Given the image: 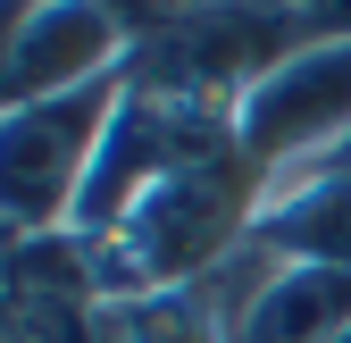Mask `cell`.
<instances>
[{
    "instance_id": "cell-2",
    "label": "cell",
    "mask_w": 351,
    "mask_h": 343,
    "mask_svg": "<svg viewBox=\"0 0 351 343\" xmlns=\"http://www.w3.org/2000/svg\"><path fill=\"white\" fill-rule=\"evenodd\" d=\"M125 109V75L84 84L59 101H25L0 126V176H9V243L25 235H67L75 201L93 185V159L109 143V126Z\"/></svg>"
},
{
    "instance_id": "cell-1",
    "label": "cell",
    "mask_w": 351,
    "mask_h": 343,
    "mask_svg": "<svg viewBox=\"0 0 351 343\" xmlns=\"http://www.w3.org/2000/svg\"><path fill=\"white\" fill-rule=\"evenodd\" d=\"M259 209H268V176L234 151H217L184 176H167L151 201H134V218L109 226L93 251L101 302H134V293H167V285H201L217 260H234L251 243Z\"/></svg>"
},
{
    "instance_id": "cell-10",
    "label": "cell",
    "mask_w": 351,
    "mask_h": 343,
    "mask_svg": "<svg viewBox=\"0 0 351 343\" xmlns=\"http://www.w3.org/2000/svg\"><path fill=\"white\" fill-rule=\"evenodd\" d=\"M25 9H42V0H9V17H25Z\"/></svg>"
},
{
    "instance_id": "cell-9",
    "label": "cell",
    "mask_w": 351,
    "mask_h": 343,
    "mask_svg": "<svg viewBox=\"0 0 351 343\" xmlns=\"http://www.w3.org/2000/svg\"><path fill=\"white\" fill-rule=\"evenodd\" d=\"M326 167H351V143H343V151H326Z\"/></svg>"
},
{
    "instance_id": "cell-3",
    "label": "cell",
    "mask_w": 351,
    "mask_h": 343,
    "mask_svg": "<svg viewBox=\"0 0 351 343\" xmlns=\"http://www.w3.org/2000/svg\"><path fill=\"white\" fill-rule=\"evenodd\" d=\"M234 143L259 176H293V167H318L326 151L351 143V42H310L293 51L259 93L234 109Z\"/></svg>"
},
{
    "instance_id": "cell-4",
    "label": "cell",
    "mask_w": 351,
    "mask_h": 343,
    "mask_svg": "<svg viewBox=\"0 0 351 343\" xmlns=\"http://www.w3.org/2000/svg\"><path fill=\"white\" fill-rule=\"evenodd\" d=\"M134 59V34H125L101 0H42V9L9 17V51H0V93L9 109L25 101H59L84 84H109Z\"/></svg>"
},
{
    "instance_id": "cell-8",
    "label": "cell",
    "mask_w": 351,
    "mask_h": 343,
    "mask_svg": "<svg viewBox=\"0 0 351 343\" xmlns=\"http://www.w3.org/2000/svg\"><path fill=\"white\" fill-rule=\"evenodd\" d=\"M310 42H351V0H285Z\"/></svg>"
},
{
    "instance_id": "cell-7",
    "label": "cell",
    "mask_w": 351,
    "mask_h": 343,
    "mask_svg": "<svg viewBox=\"0 0 351 343\" xmlns=\"http://www.w3.org/2000/svg\"><path fill=\"white\" fill-rule=\"evenodd\" d=\"M101 9H109L125 34H134V42H151V34H167L176 17H193L201 0H101Z\"/></svg>"
},
{
    "instance_id": "cell-6",
    "label": "cell",
    "mask_w": 351,
    "mask_h": 343,
    "mask_svg": "<svg viewBox=\"0 0 351 343\" xmlns=\"http://www.w3.org/2000/svg\"><path fill=\"white\" fill-rule=\"evenodd\" d=\"M351 335V268H301L285 260L268 293L234 318V343H343Z\"/></svg>"
},
{
    "instance_id": "cell-5",
    "label": "cell",
    "mask_w": 351,
    "mask_h": 343,
    "mask_svg": "<svg viewBox=\"0 0 351 343\" xmlns=\"http://www.w3.org/2000/svg\"><path fill=\"white\" fill-rule=\"evenodd\" d=\"M259 243L276 260L301 268H351V167H293V176L268 185V209H259Z\"/></svg>"
}]
</instances>
